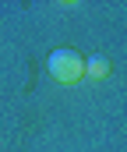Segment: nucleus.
<instances>
[{
	"label": "nucleus",
	"mask_w": 127,
	"mask_h": 152,
	"mask_svg": "<svg viewBox=\"0 0 127 152\" xmlns=\"http://www.w3.org/2000/svg\"><path fill=\"white\" fill-rule=\"evenodd\" d=\"M46 71H49V78H57L60 85H74V81L85 78V57L78 50H71V46H60V50H53L46 57Z\"/></svg>",
	"instance_id": "f257e3e1"
},
{
	"label": "nucleus",
	"mask_w": 127,
	"mask_h": 152,
	"mask_svg": "<svg viewBox=\"0 0 127 152\" xmlns=\"http://www.w3.org/2000/svg\"><path fill=\"white\" fill-rule=\"evenodd\" d=\"M106 75H110V60H106V57L95 53V57L85 60V78H88V81H102Z\"/></svg>",
	"instance_id": "f03ea898"
}]
</instances>
